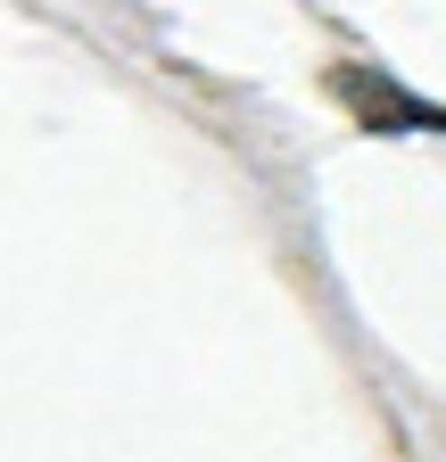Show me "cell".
I'll list each match as a JSON object with an SVG mask.
<instances>
[{"instance_id":"obj_1","label":"cell","mask_w":446,"mask_h":462,"mask_svg":"<svg viewBox=\"0 0 446 462\" xmlns=\"http://www.w3.org/2000/svg\"><path fill=\"white\" fill-rule=\"evenodd\" d=\"M339 99L364 116L372 133H446V107H430V99H405L388 75H372V83H364V75L348 67V75H339Z\"/></svg>"}]
</instances>
